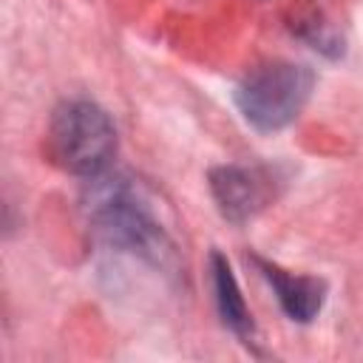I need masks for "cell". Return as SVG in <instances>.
Masks as SVG:
<instances>
[{"instance_id":"cell-4","label":"cell","mask_w":363,"mask_h":363,"mask_svg":"<svg viewBox=\"0 0 363 363\" xmlns=\"http://www.w3.org/2000/svg\"><path fill=\"white\" fill-rule=\"evenodd\" d=\"M278 173L267 164H216L207 173L210 196L230 224H247L278 196Z\"/></svg>"},{"instance_id":"cell-7","label":"cell","mask_w":363,"mask_h":363,"mask_svg":"<svg viewBox=\"0 0 363 363\" xmlns=\"http://www.w3.org/2000/svg\"><path fill=\"white\" fill-rule=\"evenodd\" d=\"M289 28L295 37H301L309 48L320 51L323 57L335 60L343 54V37L335 31V26L323 17V11L312 3H303L298 9H292V20H289Z\"/></svg>"},{"instance_id":"cell-5","label":"cell","mask_w":363,"mask_h":363,"mask_svg":"<svg viewBox=\"0 0 363 363\" xmlns=\"http://www.w3.org/2000/svg\"><path fill=\"white\" fill-rule=\"evenodd\" d=\"M250 261L255 264V269L264 275V281L269 284L281 312L292 320V323H312L323 303H326V281L318 275H298L289 272L261 255H250Z\"/></svg>"},{"instance_id":"cell-2","label":"cell","mask_w":363,"mask_h":363,"mask_svg":"<svg viewBox=\"0 0 363 363\" xmlns=\"http://www.w3.org/2000/svg\"><path fill=\"white\" fill-rule=\"evenodd\" d=\"M45 142L51 162L79 179L108 173L119 145L111 113L85 96L62 99L51 111Z\"/></svg>"},{"instance_id":"cell-1","label":"cell","mask_w":363,"mask_h":363,"mask_svg":"<svg viewBox=\"0 0 363 363\" xmlns=\"http://www.w3.org/2000/svg\"><path fill=\"white\" fill-rule=\"evenodd\" d=\"M82 216L94 238L113 252L139 258L156 269L176 267V244L159 221L145 190L122 173H99L85 179Z\"/></svg>"},{"instance_id":"cell-6","label":"cell","mask_w":363,"mask_h":363,"mask_svg":"<svg viewBox=\"0 0 363 363\" xmlns=\"http://www.w3.org/2000/svg\"><path fill=\"white\" fill-rule=\"evenodd\" d=\"M207 269H210V286H213V301H216V312L221 318V323L238 337L241 346H247L252 354H261L258 346V329L252 320V312L241 295V286L235 281V272L230 267V261L224 258V252L210 250L207 258Z\"/></svg>"},{"instance_id":"cell-3","label":"cell","mask_w":363,"mask_h":363,"mask_svg":"<svg viewBox=\"0 0 363 363\" xmlns=\"http://www.w3.org/2000/svg\"><path fill=\"white\" fill-rule=\"evenodd\" d=\"M315 88V71L289 62L269 60L250 68L233 88V102L247 125L261 133L289 128L306 108Z\"/></svg>"}]
</instances>
